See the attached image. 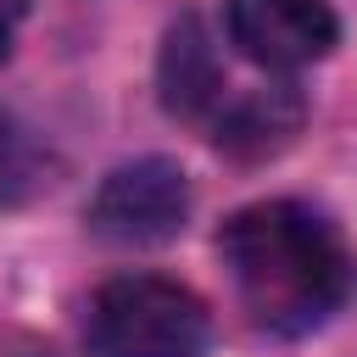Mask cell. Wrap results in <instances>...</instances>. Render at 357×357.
<instances>
[{
	"mask_svg": "<svg viewBox=\"0 0 357 357\" xmlns=\"http://www.w3.org/2000/svg\"><path fill=\"white\" fill-rule=\"evenodd\" d=\"M223 28L229 45L268 73H296L340 45L329 0H223Z\"/></svg>",
	"mask_w": 357,
	"mask_h": 357,
	"instance_id": "4",
	"label": "cell"
},
{
	"mask_svg": "<svg viewBox=\"0 0 357 357\" xmlns=\"http://www.w3.org/2000/svg\"><path fill=\"white\" fill-rule=\"evenodd\" d=\"M307 117V100L296 95V84H268V89H251L240 95L223 117H218V151L240 156V162H257V156H273L296 139Z\"/></svg>",
	"mask_w": 357,
	"mask_h": 357,
	"instance_id": "6",
	"label": "cell"
},
{
	"mask_svg": "<svg viewBox=\"0 0 357 357\" xmlns=\"http://www.w3.org/2000/svg\"><path fill=\"white\" fill-rule=\"evenodd\" d=\"M218 257L245 318L268 335H307L329 324L357 290L346 234L307 201H251L218 229Z\"/></svg>",
	"mask_w": 357,
	"mask_h": 357,
	"instance_id": "1",
	"label": "cell"
},
{
	"mask_svg": "<svg viewBox=\"0 0 357 357\" xmlns=\"http://www.w3.org/2000/svg\"><path fill=\"white\" fill-rule=\"evenodd\" d=\"M156 89L173 117H206L223 100V67H218V50L195 17H178L167 28L162 61H156Z\"/></svg>",
	"mask_w": 357,
	"mask_h": 357,
	"instance_id": "5",
	"label": "cell"
},
{
	"mask_svg": "<svg viewBox=\"0 0 357 357\" xmlns=\"http://www.w3.org/2000/svg\"><path fill=\"white\" fill-rule=\"evenodd\" d=\"M17 173H22V134H17V123H11L6 106H0V190H6Z\"/></svg>",
	"mask_w": 357,
	"mask_h": 357,
	"instance_id": "7",
	"label": "cell"
},
{
	"mask_svg": "<svg viewBox=\"0 0 357 357\" xmlns=\"http://www.w3.org/2000/svg\"><path fill=\"white\" fill-rule=\"evenodd\" d=\"M11 357H61V351H50V346H17Z\"/></svg>",
	"mask_w": 357,
	"mask_h": 357,
	"instance_id": "9",
	"label": "cell"
},
{
	"mask_svg": "<svg viewBox=\"0 0 357 357\" xmlns=\"http://www.w3.org/2000/svg\"><path fill=\"white\" fill-rule=\"evenodd\" d=\"M190 218V178L167 156H139L100 178L84 206V223L106 245H167Z\"/></svg>",
	"mask_w": 357,
	"mask_h": 357,
	"instance_id": "3",
	"label": "cell"
},
{
	"mask_svg": "<svg viewBox=\"0 0 357 357\" xmlns=\"http://www.w3.org/2000/svg\"><path fill=\"white\" fill-rule=\"evenodd\" d=\"M84 329L95 357H201L212 340V312L178 279L117 273L89 296Z\"/></svg>",
	"mask_w": 357,
	"mask_h": 357,
	"instance_id": "2",
	"label": "cell"
},
{
	"mask_svg": "<svg viewBox=\"0 0 357 357\" xmlns=\"http://www.w3.org/2000/svg\"><path fill=\"white\" fill-rule=\"evenodd\" d=\"M22 17H28V0H0V56H6V45H11Z\"/></svg>",
	"mask_w": 357,
	"mask_h": 357,
	"instance_id": "8",
	"label": "cell"
}]
</instances>
